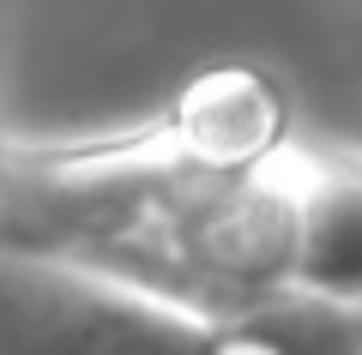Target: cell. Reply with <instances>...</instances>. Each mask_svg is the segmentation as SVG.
<instances>
[{
    "mask_svg": "<svg viewBox=\"0 0 362 355\" xmlns=\"http://www.w3.org/2000/svg\"><path fill=\"white\" fill-rule=\"evenodd\" d=\"M13 145H18V139H13L6 127H0V175H6V163H13Z\"/></svg>",
    "mask_w": 362,
    "mask_h": 355,
    "instance_id": "cell-5",
    "label": "cell"
},
{
    "mask_svg": "<svg viewBox=\"0 0 362 355\" xmlns=\"http://www.w3.org/2000/svg\"><path fill=\"white\" fill-rule=\"evenodd\" d=\"M302 295L362 301V151H296Z\"/></svg>",
    "mask_w": 362,
    "mask_h": 355,
    "instance_id": "cell-3",
    "label": "cell"
},
{
    "mask_svg": "<svg viewBox=\"0 0 362 355\" xmlns=\"http://www.w3.org/2000/svg\"><path fill=\"white\" fill-rule=\"evenodd\" d=\"M278 319L290 325L296 355H362V301H314V295H296V301L278 307Z\"/></svg>",
    "mask_w": 362,
    "mask_h": 355,
    "instance_id": "cell-4",
    "label": "cell"
},
{
    "mask_svg": "<svg viewBox=\"0 0 362 355\" xmlns=\"http://www.w3.org/2000/svg\"><path fill=\"white\" fill-rule=\"evenodd\" d=\"M0 355H296L278 307L199 319L61 259L0 247Z\"/></svg>",
    "mask_w": 362,
    "mask_h": 355,
    "instance_id": "cell-2",
    "label": "cell"
},
{
    "mask_svg": "<svg viewBox=\"0 0 362 355\" xmlns=\"http://www.w3.org/2000/svg\"><path fill=\"white\" fill-rule=\"evenodd\" d=\"M272 85L223 73L115 139L13 145L0 247L61 259L199 319L302 295V187Z\"/></svg>",
    "mask_w": 362,
    "mask_h": 355,
    "instance_id": "cell-1",
    "label": "cell"
}]
</instances>
